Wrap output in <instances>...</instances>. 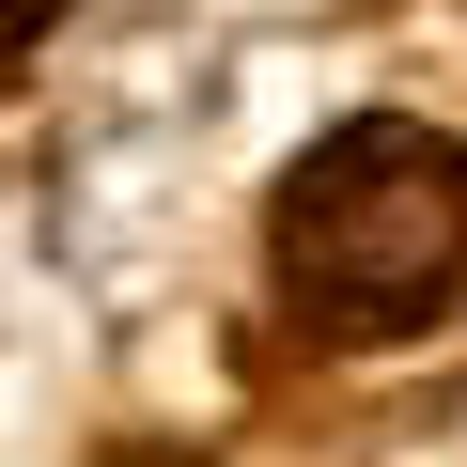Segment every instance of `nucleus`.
Wrapping results in <instances>:
<instances>
[{
	"instance_id": "nucleus-2",
	"label": "nucleus",
	"mask_w": 467,
	"mask_h": 467,
	"mask_svg": "<svg viewBox=\"0 0 467 467\" xmlns=\"http://www.w3.org/2000/svg\"><path fill=\"white\" fill-rule=\"evenodd\" d=\"M0 32H16V47H47V32H63V0H0Z\"/></svg>"
},
{
	"instance_id": "nucleus-1",
	"label": "nucleus",
	"mask_w": 467,
	"mask_h": 467,
	"mask_svg": "<svg viewBox=\"0 0 467 467\" xmlns=\"http://www.w3.org/2000/svg\"><path fill=\"white\" fill-rule=\"evenodd\" d=\"M265 265L312 327H420L451 281H467V156L436 125H327L296 171H281V218H265Z\"/></svg>"
}]
</instances>
